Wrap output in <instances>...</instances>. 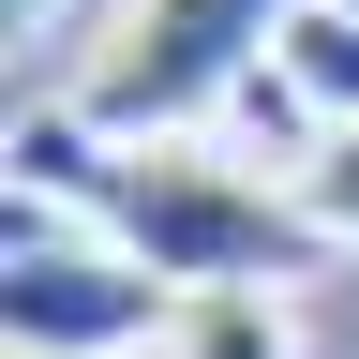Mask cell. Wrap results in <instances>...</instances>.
I'll return each instance as SVG.
<instances>
[{
	"mask_svg": "<svg viewBox=\"0 0 359 359\" xmlns=\"http://www.w3.org/2000/svg\"><path fill=\"white\" fill-rule=\"evenodd\" d=\"M150 359H299V285H195Z\"/></svg>",
	"mask_w": 359,
	"mask_h": 359,
	"instance_id": "obj_4",
	"label": "cell"
},
{
	"mask_svg": "<svg viewBox=\"0 0 359 359\" xmlns=\"http://www.w3.org/2000/svg\"><path fill=\"white\" fill-rule=\"evenodd\" d=\"M285 15H299V0H120L105 60L75 75V120L90 135H210L224 90L269 75Z\"/></svg>",
	"mask_w": 359,
	"mask_h": 359,
	"instance_id": "obj_2",
	"label": "cell"
},
{
	"mask_svg": "<svg viewBox=\"0 0 359 359\" xmlns=\"http://www.w3.org/2000/svg\"><path fill=\"white\" fill-rule=\"evenodd\" d=\"M269 60H285V90H299V105L330 120V135H359V15H330V0H299Z\"/></svg>",
	"mask_w": 359,
	"mask_h": 359,
	"instance_id": "obj_5",
	"label": "cell"
},
{
	"mask_svg": "<svg viewBox=\"0 0 359 359\" xmlns=\"http://www.w3.org/2000/svg\"><path fill=\"white\" fill-rule=\"evenodd\" d=\"M285 180H299V224H314V240H330V255H359V135H314Z\"/></svg>",
	"mask_w": 359,
	"mask_h": 359,
	"instance_id": "obj_6",
	"label": "cell"
},
{
	"mask_svg": "<svg viewBox=\"0 0 359 359\" xmlns=\"http://www.w3.org/2000/svg\"><path fill=\"white\" fill-rule=\"evenodd\" d=\"M15 195L30 210H90L180 299L195 285H314V255H330L299 224V180H255L210 135H90L75 90L60 105H15Z\"/></svg>",
	"mask_w": 359,
	"mask_h": 359,
	"instance_id": "obj_1",
	"label": "cell"
},
{
	"mask_svg": "<svg viewBox=\"0 0 359 359\" xmlns=\"http://www.w3.org/2000/svg\"><path fill=\"white\" fill-rule=\"evenodd\" d=\"M180 285H150L120 240H75L60 210L15 195V255H0V344L15 359H150Z\"/></svg>",
	"mask_w": 359,
	"mask_h": 359,
	"instance_id": "obj_3",
	"label": "cell"
},
{
	"mask_svg": "<svg viewBox=\"0 0 359 359\" xmlns=\"http://www.w3.org/2000/svg\"><path fill=\"white\" fill-rule=\"evenodd\" d=\"M330 15H359V0H330Z\"/></svg>",
	"mask_w": 359,
	"mask_h": 359,
	"instance_id": "obj_8",
	"label": "cell"
},
{
	"mask_svg": "<svg viewBox=\"0 0 359 359\" xmlns=\"http://www.w3.org/2000/svg\"><path fill=\"white\" fill-rule=\"evenodd\" d=\"M45 15H60V0H0V30H15V45H45Z\"/></svg>",
	"mask_w": 359,
	"mask_h": 359,
	"instance_id": "obj_7",
	"label": "cell"
}]
</instances>
